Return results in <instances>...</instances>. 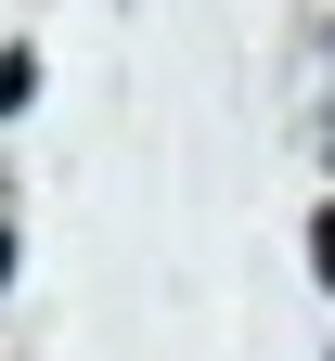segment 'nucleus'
<instances>
[{
    "instance_id": "obj_3",
    "label": "nucleus",
    "mask_w": 335,
    "mask_h": 361,
    "mask_svg": "<svg viewBox=\"0 0 335 361\" xmlns=\"http://www.w3.org/2000/svg\"><path fill=\"white\" fill-rule=\"evenodd\" d=\"M13 258H26V245H13V219H0V284H13Z\"/></svg>"
},
{
    "instance_id": "obj_1",
    "label": "nucleus",
    "mask_w": 335,
    "mask_h": 361,
    "mask_svg": "<svg viewBox=\"0 0 335 361\" xmlns=\"http://www.w3.org/2000/svg\"><path fill=\"white\" fill-rule=\"evenodd\" d=\"M39 104V39H0V116Z\"/></svg>"
},
{
    "instance_id": "obj_2",
    "label": "nucleus",
    "mask_w": 335,
    "mask_h": 361,
    "mask_svg": "<svg viewBox=\"0 0 335 361\" xmlns=\"http://www.w3.org/2000/svg\"><path fill=\"white\" fill-rule=\"evenodd\" d=\"M310 284H322V297H335V194H322V207H310Z\"/></svg>"
}]
</instances>
